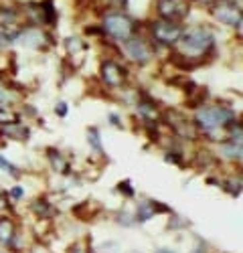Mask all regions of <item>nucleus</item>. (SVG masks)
I'll return each instance as SVG.
<instances>
[{"label": "nucleus", "mask_w": 243, "mask_h": 253, "mask_svg": "<svg viewBox=\"0 0 243 253\" xmlns=\"http://www.w3.org/2000/svg\"><path fill=\"white\" fill-rule=\"evenodd\" d=\"M0 247L8 253H23L25 241L12 215L0 213Z\"/></svg>", "instance_id": "f257e3e1"}, {"label": "nucleus", "mask_w": 243, "mask_h": 253, "mask_svg": "<svg viewBox=\"0 0 243 253\" xmlns=\"http://www.w3.org/2000/svg\"><path fill=\"white\" fill-rule=\"evenodd\" d=\"M195 120L199 124V128L213 132V130L223 128V126H227L233 120V112L227 108H219V105H211V108H201Z\"/></svg>", "instance_id": "f03ea898"}, {"label": "nucleus", "mask_w": 243, "mask_h": 253, "mask_svg": "<svg viewBox=\"0 0 243 253\" xmlns=\"http://www.w3.org/2000/svg\"><path fill=\"white\" fill-rule=\"evenodd\" d=\"M104 33H108L118 41H128L134 33V23L128 14L110 12L104 16Z\"/></svg>", "instance_id": "7ed1b4c3"}, {"label": "nucleus", "mask_w": 243, "mask_h": 253, "mask_svg": "<svg viewBox=\"0 0 243 253\" xmlns=\"http://www.w3.org/2000/svg\"><path fill=\"white\" fill-rule=\"evenodd\" d=\"M182 45H185L187 53L202 55L215 45V37L207 29H193V31H189L185 37H182Z\"/></svg>", "instance_id": "20e7f679"}, {"label": "nucleus", "mask_w": 243, "mask_h": 253, "mask_svg": "<svg viewBox=\"0 0 243 253\" xmlns=\"http://www.w3.org/2000/svg\"><path fill=\"white\" fill-rule=\"evenodd\" d=\"M49 43V35L39 29V27H25L20 29L16 35L14 45L16 47H23V49H40Z\"/></svg>", "instance_id": "39448f33"}, {"label": "nucleus", "mask_w": 243, "mask_h": 253, "mask_svg": "<svg viewBox=\"0 0 243 253\" xmlns=\"http://www.w3.org/2000/svg\"><path fill=\"white\" fill-rule=\"evenodd\" d=\"M215 18L221 20V23H225L229 27H239L241 20H243V12L239 6H235L231 0H219L215 4V10H213Z\"/></svg>", "instance_id": "423d86ee"}, {"label": "nucleus", "mask_w": 243, "mask_h": 253, "mask_svg": "<svg viewBox=\"0 0 243 253\" xmlns=\"http://www.w3.org/2000/svg\"><path fill=\"white\" fill-rule=\"evenodd\" d=\"M152 37L162 45H170L174 41L180 39L182 31L178 25H174L172 20H158V23H152Z\"/></svg>", "instance_id": "0eeeda50"}, {"label": "nucleus", "mask_w": 243, "mask_h": 253, "mask_svg": "<svg viewBox=\"0 0 243 253\" xmlns=\"http://www.w3.org/2000/svg\"><path fill=\"white\" fill-rule=\"evenodd\" d=\"M29 136H31L29 126L23 124V122H18V120L0 124V140H6V142H25Z\"/></svg>", "instance_id": "6e6552de"}, {"label": "nucleus", "mask_w": 243, "mask_h": 253, "mask_svg": "<svg viewBox=\"0 0 243 253\" xmlns=\"http://www.w3.org/2000/svg\"><path fill=\"white\" fill-rule=\"evenodd\" d=\"M124 49H126V55L132 61H136V63H148L152 59L150 47L144 43V41H140V39H128Z\"/></svg>", "instance_id": "1a4fd4ad"}, {"label": "nucleus", "mask_w": 243, "mask_h": 253, "mask_svg": "<svg viewBox=\"0 0 243 253\" xmlns=\"http://www.w3.org/2000/svg\"><path fill=\"white\" fill-rule=\"evenodd\" d=\"M101 77H104L108 85H120V83L124 81V69H122L118 63L108 59L101 63Z\"/></svg>", "instance_id": "9d476101"}, {"label": "nucleus", "mask_w": 243, "mask_h": 253, "mask_svg": "<svg viewBox=\"0 0 243 253\" xmlns=\"http://www.w3.org/2000/svg\"><path fill=\"white\" fill-rule=\"evenodd\" d=\"M158 12L164 16V20H170L174 16L185 14V6L178 4L176 0H160V2H158Z\"/></svg>", "instance_id": "9b49d317"}, {"label": "nucleus", "mask_w": 243, "mask_h": 253, "mask_svg": "<svg viewBox=\"0 0 243 253\" xmlns=\"http://www.w3.org/2000/svg\"><path fill=\"white\" fill-rule=\"evenodd\" d=\"M31 211H33L37 217H40V219H49V217L55 213L53 205L47 203V199H35V201L31 203Z\"/></svg>", "instance_id": "f8f14e48"}, {"label": "nucleus", "mask_w": 243, "mask_h": 253, "mask_svg": "<svg viewBox=\"0 0 243 253\" xmlns=\"http://www.w3.org/2000/svg\"><path fill=\"white\" fill-rule=\"evenodd\" d=\"M47 156H49V162H51V166L55 168L57 172H67L69 170V162L63 158V154H61L59 150H55V148H49L47 150Z\"/></svg>", "instance_id": "ddd939ff"}, {"label": "nucleus", "mask_w": 243, "mask_h": 253, "mask_svg": "<svg viewBox=\"0 0 243 253\" xmlns=\"http://www.w3.org/2000/svg\"><path fill=\"white\" fill-rule=\"evenodd\" d=\"M0 172H4L10 178H20V176H23V170H20V168L12 160H8L4 154H0Z\"/></svg>", "instance_id": "4468645a"}, {"label": "nucleus", "mask_w": 243, "mask_h": 253, "mask_svg": "<svg viewBox=\"0 0 243 253\" xmlns=\"http://www.w3.org/2000/svg\"><path fill=\"white\" fill-rule=\"evenodd\" d=\"M87 144L97 152V154H104V146H101V134L97 128H89L87 130Z\"/></svg>", "instance_id": "2eb2a0df"}, {"label": "nucleus", "mask_w": 243, "mask_h": 253, "mask_svg": "<svg viewBox=\"0 0 243 253\" xmlns=\"http://www.w3.org/2000/svg\"><path fill=\"white\" fill-rule=\"evenodd\" d=\"M152 215H156L154 203H144V205L138 207V221H146V219H150Z\"/></svg>", "instance_id": "dca6fc26"}, {"label": "nucleus", "mask_w": 243, "mask_h": 253, "mask_svg": "<svg viewBox=\"0 0 243 253\" xmlns=\"http://www.w3.org/2000/svg\"><path fill=\"white\" fill-rule=\"evenodd\" d=\"M6 195H8L10 205H12V203H18V201H23V199H25V188H23V186H18V184H14V186L6 188Z\"/></svg>", "instance_id": "f3484780"}, {"label": "nucleus", "mask_w": 243, "mask_h": 253, "mask_svg": "<svg viewBox=\"0 0 243 253\" xmlns=\"http://www.w3.org/2000/svg\"><path fill=\"white\" fill-rule=\"evenodd\" d=\"M138 110H140L142 116H148V118L156 116V108H154L152 103H146V101H140V103H138Z\"/></svg>", "instance_id": "a211bd4d"}, {"label": "nucleus", "mask_w": 243, "mask_h": 253, "mask_svg": "<svg viewBox=\"0 0 243 253\" xmlns=\"http://www.w3.org/2000/svg\"><path fill=\"white\" fill-rule=\"evenodd\" d=\"M10 209V201H8V195H6V188L0 186V213H6Z\"/></svg>", "instance_id": "6ab92c4d"}, {"label": "nucleus", "mask_w": 243, "mask_h": 253, "mask_svg": "<svg viewBox=\"0 0 243 253\" xmlns=\"http://www.w3.org/2000/svg\"><path fill=\"white\" fill-rule=\"evenodd\" d=\"M55 112H57L61 118H65V116H67V103H65V101H59V103L55 105Z\"/></svg>", "instance_id": "aec40b11"}, {"label": "nucleus", "mask_w": 243, "mask_h": 253, "mask_svg": "<svg viewBox=\"0 0 243 253\" xmlns=\"http://www.w3.org/2000/svg\"><path fill=\"white\" fill-rule=\"evenodd\" d=\"M69 253H87V249H85L83 243H75V245L69 249Z\"/></svg>", "instance_id": "412c9836"}, {"label": "nucleus", "mask_w": 243, "mask_h": 253, "mask_svg": "<svg viewBox=\"0 0 243 253\" xmlns=\"http://www.w3.org/2000/svg\"><path fill=\"white\" fill-rule=\"evenodd\" d=\"M154 253H174V251H170V249H166V247H160V249H156Z\"/></svg>", "instance_id": "4be33fe9"}, {"label": "nucleus", "mask_w": 243, "mask_h": 253, "mask_svg": "<svg viewBox=\"0 0 243 253\" xmlns=\"http://www.w3.org/2000/svg\"><path fill=\"white\" fill-rule=\"evenodd\" d=\"M201 2H213V0H201Z\"/></svg>", "instance_id": "5701e85b"}, {"label": "nucleus", "mask_w": 243, "mask_h": 253, "mask_svg": "<svg viewBox=\"0 0 243 253\" xmlns=\"http://www.w3.org/2000/svg\"><path fill=\"white\" fill-rule=\"evenodd\" d=\"M0 253H6V251H4V249H2V247H0Z\"/></svg>", "instance_id": "b1692460"}, {"label": "nucleus", "mask_w": 243, "mask_h": 253, "mask_svg": "<svg viewBox=\"0 0 243 253\" xmlns=\"http://www.w3.org/2000/svg\"><path fill=\"white\" fill-rule=\"evenodd\" d=\"M6 253H8V251H6Z\"/></svg>", "instance_id": "393cba45"}]
</instances>
